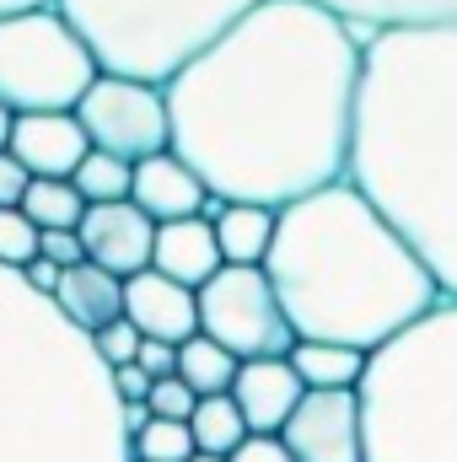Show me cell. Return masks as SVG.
Segmentation results:
<instances>
[{"label": "cell", "instance_id": "obj_20", "mask_svg": "<svg viewBox=\"0 0 457 462\" xmlns=\"http://www.w3.org/2000/svg\"><path fill=\"white\" fill-rule=\"evenodd\" d=\"M285 360L307 393H360V376H366V355L344 345H302L296 339V349Z\"/></svg>", "mask_w": 457, "mask_h": 462}, {"label": "cell", "instance_id": "obj_15", "mask_svg": "<svg viewBox=\"0 0 457 462\" xmlns=\"http://www.w3.org/2000/svg\"><path fill=\"white\" fill-rule=\"evenodd\" d=\"M205 199H210V189H205V183H200V178H194L173 151H162V156L140 162V167H135V178H129V205H135L151 226L205 216Z\"/></svg>", "mask_w": 457, "mask_h": 462}, {"label": "cell", "instance_id": "obj_31", "mask_svg": "<svg viewBox=\"0 0 457 462\" xmlns=\"http://www.w3.org/2000/svg\"><path fill=\"white\" fill-rule=\"evenodd\" d=\"M135 365H140L151 382H167V376H178V349H173V345H156V339H140Z\"/></svg>", "mask_w": 457, "mask_h": 462}, {"label": "cell", "instance_id": "obj_30", "mask_svg": "<svg viewBox=\"0 0 457 462\" xmlns=\"http://www.w3.org/2000/svg\"><path fill=\"white\" fill-rule=\"evenodd\" d=\"M33 189V178H27V167L11 156V151H0V210H22V194Z\"/></svg>", "mask_w": 457, "mask_h": 462}, {"label": "cell", "instance_id": "obj_35", "mask_svg": "<svg viewBox=\"0 0 457 462\" xmlns=\"http://www.w3.org/2000/svg\"><path fill=\"white\" fill-rule=\"evenodd\" d=\"M145 425H151V409H145V403H124V436L135 441Z\"/></svg>", "mask_w": 457, "mask_h": 462}, {"label": "cell", "instance_id": "obj_2", "mask_svg": "<svg viewBox=\"0 0 457 462\" xmlns=\"http://www.w3.org/2000/svg\"><path fill=\"white\" fill-rule=\"evenodd\" d=\"M350 183L457 301V22L366 32Z\"/></svg>", "mask_w": 457, "mask_h": 462}, {"label": "cell", "instance_id": "obj_37", "mask_svg": "<svg viewBox=\"0 0 457 462\" xmlns=\"http://www.w3.org/2000/svg\"><path fill=\"white\" fill-rule=\"evenodd\" d=\"M11 124H16V118L5 114V108H0V151H5V145H11Z\"/></svg>", "mask_w": 457, "mask_h": 462}, {"label": "cell", "instance_id": "obj_25", "mask_svg": "<svg viewBox=\"0 0 457 462\" xmlns=\"http://www.w3.org/2000/svg\"><path fill=\"white\" fill-rule=\"evenodd\" d=\"M129 457L135 462H189L194 457V436H189V425H178V420H151V425L129 441Z\"/></svg>", "mask_w": 457, "mask_h": 462}, {"label": "cell", "instance_id": "obj_36", "mask_svg": "<svg viewBox=\"0 0 457 462\" xmlns=\"http://www.w3.org/2000/svg\"><path fill=\"white\" fill-rule=\"evenodd\" d=\"M38 5H54V0H0V16H16V11H38Z\"/></svg>", "mask_w": 457, "mask_h": 462}, {"label": "cell", "instance_id": "obj_6", "mask_svg": "<svg viewBox=\"0 0 457 462\" xmlns=\"http://www.w3.org/2000/svg\"><path fill=\"white\" fill-rule=\"evenodd\" d=\"M258 0H54L103 76L167 87Z\"/></svg>", "mask_w": 457, "mask_h": 462}, {"label": "cell", "instance_id": "obj_3", "mask_svg": "<svg viewBox=\"0 0 457 462\" xmlns=\"http://www.w3.org/2000/svg\"><path fill=\"white\" fill-rule=\"evenodd\" d=\"M264 274L302 345H344L355 355H377L442 307L415 247L350 178L275 216Z\"/></svg>", "mask_w": 457, "mask_h": 462}, {"label": "cell", "instance_id": "obj_16", "mask_svg": "<svg viewBox=\"0 0 457 462\" xmlns=\"http://www.w3.org/2000/svg\"><path fill=\"white\" fill-rule=\"evenodd\" d=\"M151 269L167 274L173 285L183 291H205L216 274H221V247H216V226L205 216H189V221H167L156 226V242H151Z\"/></svg>", "mask_w": 457, "mask_h": 462}, {"label": "cell", "instance_id": "obj_12", "mask_svg": "<svg viewBox=\"0 0 457 462\" xmlns=\"http://www.w3.org/2000/svg\"><path fill=\"white\" fill-rule=\"evenodd\" d=\"M27 178L43 183H70V172L87 162V129L76 124V114H27L11 124V145H5Z\"/></svg>", "mask_w": 457, "mask_h": 462}, {"label": "cell", "instance_id": "obj_8", "mask_svg": "<svg viewBox=\"0 0 457 462\" xmlns=\"http://www.w3.org/2000/svg\"><path fill=\"white\" fill-rule=\"evenodd\" d=\"M200 334L221 345L231 360H285L296 334L275 301L264 269H227L200 291Z\"/></svg>", "mask_w": 457, "mask_h": 462}, {"label": "cell", "instance_id": "obj_22", "mask_svg": "<svg viewBox=\"0 0 457 462\" xmlns=\"http://www.w3.org/2000/svg\"><path fill=\"white\" fill-rule=\"evenodd\" d=\"M189 436H194V452H205V457H231V452L247 441V425H242L231 393H221V398H200V403H194Z\"/></svg>", "mask_w": 457, "mask_h": 462}, {"label": "cell", "instance_id": "obj_21", "mask_svg": "<svg viewBox=\"0 0 457 462\" xmlns=\"http://www.w3.org/2000/svg\"><path fill=\"white\" fill-rule=\"evenodd\" d=\"M237 365H242V360H231L227 349L210 345L205 334H194L189 345H178V382H183L194 398H221V393H231Z\"/></svg>", "mask_w": 457, "mask_h": 462}, {"label": "cell", "instance_id": "obj_29", "mask_svg": "<svg viewBox=\"0 0 457 462\" xmlns=\"http://www.w3.org/2000/svg\"><path fill=\"white\" fill-rule=\"evenodd\" d=\"M38 258H49L54 269H76V263H87V253H81V236H76V231H43Z\"/></svg>", "mask_w": 457, "mask_h": 462}, {"label": "cell", "instance_id": "obj_1", "mask_svg": "<svg viewBox=\"0 0 457 462\" xmlns=\"http://www.w3.org/2000/svg\"><path fill=\"white\" fill-rule=\"evenodd\" d=\"M360 43L318 0H258L167 92L173 156L221 199L285 210L350 178Z\"/></svg>", "mask_w": 457, "mask_h": 462}, {"label": "cell", "instance_id": "obj_4", "mask_svg": "<svg viewBox=\"0 0 457 462\" xmlns=\"http://www.w3.org/2000/svg\"><path fill=\"white\" fill-rule=\"evenodd\" d=\"M0 462H135L114 371L16 269H0Z\"/></svg>", "mask_w": 457, "mask_h": 462}, {"label": "cell", "instance_id": "obj_17", "mask_svg": "<svg viewBox=\"0 0 457 462\" xmlns=\"http://www.w3.org/2000/svg\"><path fill=\"white\" fill-rule=\"evenodd\" d=\"M54 307H60V318H65L76 334L92 339V334H103L108 323L124 318V280H114V274L98 269V263H76V269L60 274Z\"/></svg>", "mask_w": 457, "mask_h": 462}, {"label": "cell", "instance_id": "obj_10", "mask_svg": "<svg viewBox=\"0 0 457 462\" xmlns=\"http://www.w3.org/2000/svg\"><path fill=\"white\" fill-rule=\"evenodd\" d=\"M291 462H366L360 441V393H302L296 414L280 430Z\"/></svg>", "mask_w": 457, "mask_h": 462}, {"label": "cell", "instance_id": "obj_19", "mask_svg": "<svg viewBox=\"0 0 457 462\" xmlns=\"http://www.w3.org/2000/svg\"><path fill=\"white\" fill-rule=\"evenodd\" d=\"M360 32L377 27H415V22H457V0H318Z\"/></svg>", "mask_w": 457, "mask_h": 462}, {"label": "cell", "instance_id": "obj_28", "mask_svg": "<svg viewBox=\"0 0 457 462\" xmlns=\"http://www.w3.org/2000/svg\"><path fill=\"white\" fill-rule=\"evenodd\" d=\"M194 393L178 382V376H167V382H151V393H145V409H151V420H178V425H189V414H194Z\"/></svg>", "mask_w": 457, "mask_h": 462}, {"label": "cell", "instance_id": "obj_11", "mask_svg": "<svg viewBox=\"0 0 457 462\" xmlns=\"http://www.w3.org/2000/svg\"><path fill=\"white\" fill-rule=\"evenodd\" d=\"M124 318L135 323L140 339H156V345H189L200 334V296L173 285L167 274L145 269V274H129L124 280Z\"/></svg>", "mask_w": 457, "mask_h": 462}, {"label": "cell", "instance_id": "obj_13", "mask_svg": "<svg viewBox=\"0 0 457 462\" xmlns=\"http://www.w3.org/2000/svg\"><path fill=\"white\" fill-rule=\"evenodd\" d=\"M76 236H81L87 263L108 269L114 280H129V274H145L151 269L156 226L135 205H98V210H87V221H81Z\"/></svg>", "mask_w": 457, "mask_h": 462}, {"label": "cell", "instance_id": "obj_18", "mask_svg": "<svg viewBox=\"0 0 457 462\" xmlns=\"http://www.w3.org/2000/svg\"><path fill=\"white\" fill-rule=\"evenodd\" d=\"M210 226H216V247H221V263L227 269H264L269 242H275V210L221 205V216Z\"/></svg>", "mask_w": 457, "mask_h": 462}, {"label": "cell", "instance_id": "obj_5", "mask_svg": "<svg viewBox=\"0 0 457 462\" xmlns=\"http://www.w3.org/2000/svg\"><path fill=\"white\" fill-rule=\"evenodd\" d=\"M360 441L366 462H457V301L366 355Z\"/></svg>", "mask_w": 457, "mask_h": 462}, {"label": "cell", "instance_id": "obj_9", "mask_svg": "<svg viewBox=\"0 0 457 462\" xmlns=\"http://www.w3.org/2000/svg\"><path fill=\"white\" fill-rule=\"evenodd\" d=\"M76 124L87 129V145L118 156L129 167L173 151V118H167V92L162 87H140V81H118L98 76L92 92L81 97Z\"/></svg>", "mask_w": 457, "mask_h": 462}, {"label": "cell", "instance_id": "obj_24", "mask_svg": "<svg viewBox=\"0 0 457 462\" xmlns=\"http://www.w3.org/2000/svg\"><path fill=\"white\" fill-rule=\"evenodd\" d=\"M129 178H135L129 162L103 156V151H87V162L70 172V189L87 199V210H98V205H129Z\"/></svg>", "mask_w": 457, "mask_h": 462}, {"label": "cell", "instance_id": "obj_26", "mask_svg": "<svg viewBox=\"0 0 457 462\" xmlns=\"http://www.w3.org/2000/svg\"><path fill=\"white\" fill-rule=\"evenodd\" d=\"M38 226L22 216V210H0V269H27L33 258H38Z\"/></svg>", "mask_w": 457, "mask_h": 462}, {"label": "cell", "instance_id": "obj_7", "mask_svg": "<svg viewBox=\"0 0 457 462\" xmlns=\"http://www.w3.org/2000/svg\"><path fill=\"white\" fill-rule=\"evenodd\" d=\"M98 76V60L54 5L0 16V108L11 118L76 114Z\"/></svg>", "mask_w": 457, "mask_h": 462}, {"label": "cell", "instance_id": "obj_27", "mask_svg": "<svg viewBox=\"0 0 457 462\" xmlns=\"http://www.w3.org/2000/svg\"><path fill=\"white\" fill-rule=\"evenodd\" d=\"M92 355H98L108 371L135 365V355H140V334H135V323H129V318H118V323H108L103 334H92Z\"/></svg>", "mask_w": 457, "mask_h": 462}, {"label": "cell", "instance_id": "obj_23", "mask_svg": "<svg viewBox=\"0 0 457 462\" xmlns=\"http://www.w3.org/2000/svg\"><path fill=\"white\" fill-rule=\"evenodd\" d=\"M22 216L43 231H81L87 221V199L70 189V183H43V178H33V189L22 194Z\"/></svg>", "mask_w": 457, "mask_h": 462}, {"label": "cell", "instance_id": "obj_38", "mask_svg": "<svg viewBox=\"0 0 457 462\" xmlns=\"http://www.w3.org/2000/svg\"><path fill=\"white\" fill-rule=\"evenodd\" d=\"M189 462H227V457H205V452H194V457H189Z\"/></svg>", "mask_w": 457, "mask_h": 462}, {"label": "cell", "instance_id": "obj_33", "mask_svg": "<svg viewBox=\"0 0 457 462\" xmlns=\"http://www.w3.org/2000/svg\"><path fill=\"white\" fill-rule=\"evenodd\" d=\"M114 393H118V403H145L151 376H145L140 365H118V371H114Z\"/></svg>", "mask_w": 457, "mask_h": 462}, {"label": "cell", "instance_id": "obj_32", "mask_svg": "<svg viewBox=\"0 0 457 462\" xmlns=\"http://www.w3.org/2000/svg\"><path fill=\"white\" fill-rule=\"evenodd\" d=\"M227 462H291V452L280 447V436H247Z\"/></svg>", "mask_w": 457, "mask_h": 462}, {"label": "cell", "instance_id": "obj_14", "mask_svg": "<svg viewBox=\"0 0 457 462\" xmlns=\"http://www.w3.org/2000/svg\"><path fill=\"white\" fill-rule=\"evenodd\" d=\"M302 376L291 371V360H242L237 382H231V403L247 425V436H280L285 420L302 403Z\"/></svg>", "mask_w": 457, "mask_h": 462}, {"label": "cell", "instance_id": "obj_34", "mask_svg": "<svg viewBox=\"0 0 457 462\" xmlns=\"http://www.w3.org/2000/svg\"><path fill=\"white\" fill-rule=\"evenodd\" d=\"M60 274H65V269H54L49 258H33V263L22 269V280H27L38 296H49V301H54V291H60Z\"/></svg>", "mask_w": 457, "mask_h": 462}]
</instances>
